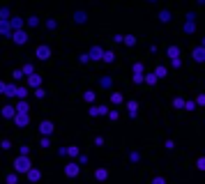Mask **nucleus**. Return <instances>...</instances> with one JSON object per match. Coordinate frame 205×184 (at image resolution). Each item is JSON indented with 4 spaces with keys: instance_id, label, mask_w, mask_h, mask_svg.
I'll use <instances>...</instances> for the list:
<instances>
[{
    "instance_id": "bb28decb",
    "label": "nucleus",
    "mask_w": 205,
    "mask_h": 184,
    "mask_svg": "<svg viewBox=\"0 0 205 184\" xmlns=\"http://www.w3.org/2000/svg\"><path fill=\"white\" fill-rule=\"evenodd\" d=\"M159 19L166 23V21H171V14H168V12H161V14H159Z\"/></svg>"
},
{
    "instance_id": "20e7f679",
    "label": "nucleus",
    "mask_w": 205,
    "mask_h": 184,
    "mask_svg": "<svg viewBox=\"0 0 205 184\" xmlns=\"http://www.w3.org/2000/svg\"><path fill=\"white\" fill-rule=\"evenodd\" d=\"M65 175L67 177H76L79 175V163H67L65 166Z\"/></svg>"
},
{
    "instance_id": "4468645a",
    "label": "nucleus",
    "mask_w": 205,
    "mask_h": 184,
    "mask_svg": "<svg viewBox=\"0 0 205 184\" xmlns=\"http://www.w3.org/2000/svg\"><path fill=\"white\" fill-rule=\"evenodd\" d=\"M90 115H106V106H95L90 111Z\"/></svg>"
},
{
    "instance_id": "aec40b11",
    "label": "nucleus",
    "mask_w": 205,
    "mask_h": 184,
    "mask_svg": "<svg viewBox=\"0 0 205 184\" xmlns=\"http://www.w3.org/2000/svg\"><path fill=\"white\" fill-rule=\"evenodd\" d=\"M16 113H28V104H26V101H21L19 106H16Z\"/></svg>"
},
{
    "instance_id": "9b49d317",
    "label": "nucleus",
    "mask_w": 205,
    "mask_h": 184,
    "mask_svg": "<svg viewBox=\"0 0 205 184\" xmlns=\"http://www.w3.org/2000/svg\"><path fill=\"white\" fill-rule=\"evenodd\" d=\"M168 58H171V60H178V55H180V49H178V46H168Z\"/></svg>"
},
{
    "instance_id": "c9c22d12",
    "label": "nucleus",
    "mask_w": 205,
    "mask_h": 184,
    "mask_svg": "<svg viewBox=\"0 0 205 184\" xmlns=\"http://www.w3.org/2000/svg\"><path fill=\"white\" fill-rule=\"evenodd\" d=\"M134 83H143V74H136V76H134Z\"/></svg>"
},
{
    "instance_id": "4be33fe9",
    "label": "nucleus",
    "mask_w": 205,
    "mask_h": 184,
    "mask_svg": "<svg viewBox=\"0 0 205 184\" xmlns=\"http://www.w3.org/2000/svg\"><path fill=\"white\" fill-rule=\"evenodd\" d=\"M173 106H175V108H184V101H182V99H173Z\"/></svg>"
},
{
    "instance_id": "4c0bfd02",
    "label": "nucleus",
    "mask_w": 205,
    "mask_h": 184,
    "mask_svg": "<svg viewBox=\"0 0 205 184\" xmlns=\"http://www.w3.org/2000/svg\"><path fill=\"white\" fill-rule=\"evenodd\" d=\"M198 104H205V94H201V97H198Z\"/></svg>"
},
{
    "instance_id": "5701e85b",
    "label": "nucleus",
    "mask_w": 205,
    "mask_h": 184,
    "mask_svg": "<svg viewBox=\"0 0 205 184\" xmlns=\"http://www.w3.org/2000/svg\"><path fill=\"white\" fill-rule=\"evenodd\" d=\"M125 44L127 46H134V44H136V37H131V35H129V37H125Z\"/></svg>"
},
{
    "instance_id": "f257e3e1",
    "label": "nucleus",
    "mask_w": 205,
    "mask_h": 184,
    "mask_svg": "<svg viewBox=\"0 0 205 184\" xmlns=\"http://www.w3.org/2000/svg\"><path fill=\"white\" fill-rule=\"evenodd\" d=\"M14 168L16 170H19V173H30V159H28V157H19V159H16V161H14Z\"/></svg>"
},
{
    "instance_id": "423d86ee",
    "label": "nucleus",
    "mask_w": 205,
    "mask_h": 184,
    "mask_svg": "<svg viewBox=\"0 0 205 184\" xmlns=\"http://www.w3.org/2000/svg\"><path fill=\"white\" fill-rule=\"evenodd\" d=\"M28 85H30V87H35V90H39V85H42V78H39L37 74L28 76Z\"/></svg>"
},
{
    "instance_id": "1a4fd4ad",
    "label": "nucleus",
    "mask_w": 205,
    "mask_h": 184,
    "mask_svg": "<svg viewBox=\"0 0 205 184\" xmlns=\"http://www.w3.org/2000/svg\"><path fill=\"white\" fill-rule=\"evenodd\" d=\"M14 122L19 124V127H26V124H28V113H16Z\"/></svg>"
},
{
    "instance_id": "f03ea898",
    "label": "nucleus",
    "mask_w": 205,
    "mask_h": 184,
    "mask_svg": "<svg viewBox=\"0 0 205 184\" xmlns=\"http://www.w3.org/2000/svg\"><path fill=\"white\" fill-rule=\"evenodd\" d=\"M39 131H42V134H44V138H46V136H49V134H53V122H49V120H44L42 124H39Z\"/></svg>"
},
{
    "instance_id": "473e14b6",
    "label": "nucleus",
    "mask_w": 205,
    "mask_h": 184,
    "mask_svg": "<svg viewBox=\"0 0 205 184\" xmlns=\"http://www.w3.org/2000/svg\"><path fill=\"white\" fill-rule=\"evenodd\" d=\"M23 74H30V76L35 74V72H32V67H30V64H26V67H23Z\"/></svg>"
},
{
    "instance_id": "6e6552de",
    "label": "nucleus",
    "mask_w": 205,
    "mask_h": 184,
    "mask_svg": "<svg viewBox=\"0 0 205 184\" xmlns=\"http://www.w3.org/2000/svg\"><path fill=\"white\" fill-rule=\"evenodd\" d=\"M12 39H14L16 44H26V41H28V35L23 32V30H19V32H14V35H12Z\"/></svg>"
},
{
    "instance_id": "0eeeda50",
    "label": "nucleus",
    "mask_w": 205,
    "mask_h": 184,
    "mask_svg": "<svg viewBox=\"0 0 205 184\" xmlns=\"http://www.w3.org/2000/svg\"><path fill=\"white\" fill-rule=\"evenodd\" d=\"M194 60H196V62H205V46L194 49Z\"/></svg>"
},
{
    "instance_id": "2eb2a0df",
    "label": "nucleus",
    "mask_w": 205,
    "mask_h": 184,
    "mask_svg": "<svg viewBox=\"0 0 205 184\" xmlns=\"http://www.w3.org/2000/svg\"><path fill=\"white\" fill-rule=\"evenodd\" d=\"M95 177H97V180H106V177H108V173H106V168H99V170H97V173H95Z\"/></svg>"
},
{
    "instance_id": "cd10ccee",
    "label": "nucleus",
    "mask_w": 205,
    "mask_h": 184,
    "mask_svg": "<svg viewBox=\"0 0 205 184\" xmlns=\"http://www.w3.org/2000/svg\"><path fill=\"white\" fill-rule=\"evenodd\" d=\"M111 101H113V104H120V101H122V94H118V92H115L113 97H111Z\"/></svg>"
},
{
    "instance_id": "72a5a7b5",
    "label": "nucleus",
    "mask_w": 205,
    "mask_h": 184,
    "mask_svg": "<svg viewBox=\"0 0 205 184\" xmlns=\"http://www.w3.org/2000/svg\"><path fill=\"white\" fill-rule=\"evenodd\" d=\"M152 184H166V180H164V177H155V180H152Z\"/></svg>"
},
{
    "instance_id": "e433bc0d",
    "label": "nucleus",
    "mask_w": 205,
    "mask_h": 184,
    "mask_svg": "<svg viewBox=\"0 0 205 184\" xmlns=\"http://www.w3.org/2000/svg\"><path fill=\"white\" fill-rule=\"evenodd\" d=\"M102 85L104 87H111V78H102Z\"/></svg>"
},
{
    "instance_id": "dca6fc26",
    "label": "nucleus",
    "mask_w": 205,
    "mask_h": 184,
    "mask_svg": "<svg viewBox=\"0 0 205 184\" xmlns=\"http://www.w3.org/2000/svg\"><path fill=\"white\" fill-rule=\"evenodd\" d=\"M9 26L14 28V32H19V28H21V19H16V16H14V19L9 21Z\"/></svg>"
},
{
    "instance_id": "9d476101",
    "label": "nucleus",
    "mask_w": 205,
    "mask_h": 184,
    "mask_svg": "<svg viewBox=\"0 0 205 184\" xmlns=\"http://www.w3.org/2000/svg\"><path fill=\"white\" fill-rule=\"evenodd\" d=\"M49 55H51V49H49V46H39V49H37V58H39V60H46Z\"/></svg>"
},
{
    "instance_id": "b1692460",
    "label": "nucleus",
    "mask_w": 205,
    "mask_h": 184,
    "mask_svg": "<svg viewBox=\"0 0 205 184\" xmlns=\"http://www.w3.org/2000/svg\"><path fill=\"white\" fill-rule=\"evenodd\" d=\"M196 166H198V170H205V157H201V159H198V161H196Z\"/></svg>"
},
{
    "instance_id": "39448f33",
    "label": "nucleus",
    "mask_w": 205,
    "mask_h": 184,
    "mask_svg": "<svg viewBox=\"0 0 205 184\" xmlns=\"http://www.w3.org/2000/svg\"><path fill=\"white\" fill-rule=\"evenodd\" d=\"M2 94H7V97H14V94H19V87H16V85H7V83H2Z\"/></svg>"
},
{
    "instance_id": "f3484780",
    "label": "nucleus",
    "mask_w": 205,
    "mask_h": 184,
    "mask_svg": "<svg viewBox=\"0 0 205 184\" xmlns=\"http://www.w3.org/2000/svg\"><path fill=\"white\" fill-rule=\"evenodd\" d=\"M166 72H168V69H166V67H157V72H155V76H157V78H164V76H166Z\"/></svg>"
},
{
    "instance_id": "2f4dec72",
    "label": "nucleus",
    "mask_w": 205,
    "mask_h": 184,
    "mask_svg": "<svg viewBox=\"0 0 205 184\" xmlns=\"http://www.w3.org/2000/svg\"><path fill=\"white\" fill-rule=\"evenodd\" d=\"M37 23H39V21H37V16H32V19H28V26H32V28H35Z\"/></svg>"
},
{
    "instance_id": "f8f14e48",
    "label": "nucleus",
    "mask_w": 205,
    "mask_h": 184,
    "mask_svg": "<svg viewBox=\"0 0 205 184\" xmlns=\"http://www.w3.org/2000/svg\"><path fill=\"white\" fill-rule=\"evenodd\" d=\"M2 115L5 117H16V108H14V106H5V108H2Z\"/></svg>"
},
{
    "instance_id": "7ed1b4c3",
    "label": "nucleus",
    "mask_w": 205,
    "mask_h": 184,
    "mask_svg": "<svg viewBox=\"0 0 205 184\" xmlns=\"http://www.w3.org/2000/svg\"><path fill=\"white\" fill-rule=\"evenodd\" d=\"M104 53H106V51H102L99 46H95V49H90L88 55H90V60H104Z\"/></svg>"
},
{
    "instance_id": "ddd939ff",
    "label": "nucleus",
    "mask_w": 205,
    "mask_h": 184,
    "mask_svg": "<svg viewBox=\"0 0 205 184\" xmlns=\"http://www.w3.org/2000/svg\"><path fill=\"white\" fill-rule=\"evenodd\" d=\"M39 177H42V173H39V170H30V173H28V180H30V182H39Z\"/></svg>"
},
{
    "instance_id": "7c9ffc66",
    "label": "nucleus",
    "mask_w": 205,
    "mask_h": 184,
    "mask_svg": "<svg viewBox=\"0 0 205 184\" xmlns=\"http://www.w3.org/2000/svg\"><path fill=\"white\" fill-rule=\"evenodd\" d=\"M28 152H30V147L23 145V147H21V157H28Z\"/></svg>"
},
{
    "instance_id": "f704fd0d",
    "label": "nucleus",
    "mask_w": 205,
    "mask_h": 184,
    "mask_svg": "<svg viewBox=\"0 0 205 184\" xmlns=\"http://www.w3.org/2000/svg\"><path fill=\"white\" fill-rule=\"evenodd\" d=\"M7 184H16V175H7Z\"/></svg>"
},
{
    "instance_id": "6ab92c4d",
    "label": "nucleus",
    "mask_w": 205,
    "mask_h": 184,
    "mask_svg": "<svg viewBox=\"0 0 205 184\" xmlns=\"http://www.w3.org/2000/svg\"><path fill=\"white\" fill-rule=\"evenodd\" d=\"M104 60H106V62H113L115 60V53L113 51H106V53H104Z\"/></svg>"
},
{
    "instance_id": "412c9836",
    "label": "nucleus",
    "mask_w": 205,
    "mask_h": 184,
    "mask_svg": "<svg viewBox=\"0 0 205 184\" xmlns=\"http://www.w3.org/2000/svg\"><path fill=\"white\" fill-rule=\"evenodd\" d=\"M136 74H143V64H141V62L134 64V76H136Z\"/></svg>"
},
{
    "instance_id": "c756f323",
    "label": "nucleus",
    "mask_w": 205,
    "mask_h": 184,
    "mask_svg": "<svg viewBox=\"0 0 205 184\" xmlns=\"http://www.w3.org/2000/svg\"><path fill=\"white\" fill-rule=\"evenodd\" d=\"M26 94H28V90H26V87H19V94H16V97H19V99H23Z\"/></svg>"
},
{
    "instance_id": "c85d7f7f",
    "label": "nucleus",
    "mask_w": 205,
    "mask_h": 184,
    "mask_svg": "<svg viewBox=\"0 0 205 184\" xmlns=\"http://www.w3.org/2000/svg\"><path fill=\"white\" fill-rule=\"evenodd\" d=\"M184 32H194V21H189V23L184 26Z\"/></svg>"
},
{
    "instance_id": "393cba45",
    "label": "nucleus",
    "mask_w": 205,
    "mask_h": 184,
    "mask_svg": "<svg viewBox=\"0 0 205 184\" xmlns=\"http://www.w3.org/2000/svg\"><path fill=\"white\" fill-rule=\"evenodd\" d=\"M85 21V14L83 12H76V23H83Z\"/></svg>"
},
{
    "instance_id": "a211bd4d",
    "label": "nucleus",
    "mask_w": 205,
    "mask_h": 184,
    "mask_svg": "<svg viewBox=\"0 0 205 184\" xmlns=\"http://www.w3.org/2000/svg\"><path fill=\"white\" fill-rule=\"evenodd\" d=\"M127 108H129V115H136V108H138V104H136V101H129V104H127Z\"/></svg>"
},
{
    "instance_id": "a878e982",
    "label": "nucleus",
    "mask_w": 205,
    "mask_h": 184,
    "mask_svg": "<svg viewBox=\"0 0 205 184\" xmlns=\"http://www.w3.org/2000/svg\"><path fill=\"white\" fill-rule=\"evenodd\" d=\"M83 99H85V101H95V92H85Z\"/></svg>"
}]
</instances>
